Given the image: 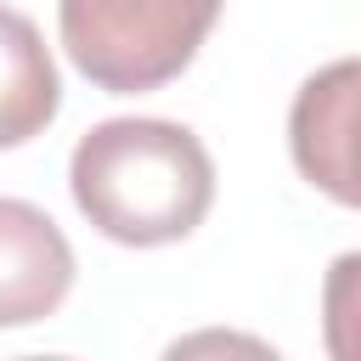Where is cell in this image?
Instances as JSON below:
<instances>
[{
	"mask_svg": "<svg viewBox=\"0 0 361 361\" xmlns=\"http://www.w3.org/2000/svg\"><path fill=\"white\" fill-rule=\"evenodd\" d=\"M68 192L102 237L164 248L203 226L214 203V158L175 118H107L79 135Z\"/></svg>",
	"mask_w": 361,
	"mask_h": 361,
	"instance_id": "obj_1",
	"label": "cell"
},
{
	"mask_svg": "<svg viewBox=\"0 0 361 361\" xmlns=\"http://www.w3.org/2000/svg\"><path fill=\"white\" fill-rule=\"evenodd\" d=\"M226 0H62L56 28L68 62L113 96L180 79Z\"/></svg>",
	"mask_w": 361,
	"mask_h": 361,
	"instance_id": "obj_2",
	"label": "cell"
},
{
	"mask_svg": "<svg viewBox=\"0 0 361 361\" xmlns=\"http://www.w3.org/2000/svg\"><path fill=\"white\" fill-rule=\"evenodd\" d=\"M68 288L73 248L62 226L23 197H0V327H34L56 316Z\"/></svg>",
	"mask_w": 361,
	"mask_h": 361,
	"instance_id": "obj_3",
	"label": "cell"
},
{
	"mask_svg": "<svg viewBox=\"0 0 361 361\" xmlns=\"http://www.w3.org/2000/svg\"><path fill=\"white\" fill-rule=\"evenodd\" d=\"M350 130H355V62H333V68H322L299 85L288 141H293L299 175L338 203H355Z\"/></svg>",
	"mask_w": 361,
	"mask_h": 361,
	"instance_id": "obj_4",
	"label": "cell"
},
{
	"mask_svg": "<svg viewBox=\"0 0 361 361\" xmlns=\"http://www.w3.org/2000/svg\"><path fill=\"white\" fill-rule=\"evenodd\" d=\"M56 107H62V79L34 17L0 6V147H23L45 135Z\"/></svg>",
	"mask_w": 361,
	"mask_h": 361,
	"instance_id": "obj_5",
	"label": "cell"
}]
</instances>
